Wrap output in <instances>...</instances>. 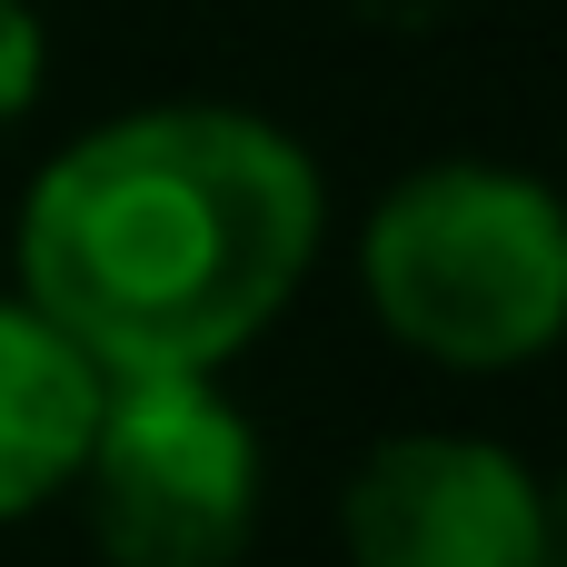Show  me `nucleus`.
<instances>
[{
	"label": "nucleus",
	"instance_id": "f257e3e1",
	"mask_svg": "<svg viewBox=\"0 0 567 567\" xmlns=\"http://www.w3.org/2000/svg\"><path fill=\"white\" fill-rule=\"evenodd\" d=\"M319 259V169L249 110H130L70 140L20 209V309L100 379H209Z\"/></svg>",
	"mask_w": 567,
	"mask_h": 567
},
{
	"label": "nucleus",
	"instance_id": "f03ea898",
	"mask_svg": "<svg viewBox=\"0 0 567 567\" xmlns=\"http://www.w3.org/2000/svg\"><path fill=\"white\" fill-rule=\"evenodd\" d=\"M359 289L399 349L439 369H518L567 329V219L518 169L439 159L369 209Z\"/></svg>",
	"mask_w": 567,
	"mask_h": 567
},
{
	"label": "nucleus",
	"instance_id": "7ed1b4c3",
	"mask_svg": "<svg viewBox=\"0 0 567 567\" xmlns=\"http://www.w3.org/2000/svg\"><path fill=\"white\" fill-rule=\"evenodd\" d=\"M80 488L110 567H239L259 528V429L209 379H100Z\"/></svg>",
	"mask_w": 567,
	"mask_h": 567
},
{
	"label": "nucleus",
	"instance_id": "20e7f679",
	"mask_svg": "<svg viewBox=\"0 0 567 567\" xmlns=\"http://www.w3.org/2000/svg\"><path fill=\"white\" fill-rule=\"evenodd\" d=\"M359 567H548V498L488 439H379L339 498Z\"/></svg>",
	"mask_w": 567,
	"mask_h": 567
},
{
	"label": "nucleus",
	"instance_id": "39448f33",
	"mask_svg": "<svg viewBox=\"0 0 567 567\" xmlns=\"http://www.w3.org/2000/svg\"><path fill=\"white\" fill-rule=\"evenodd\" d=\"M100 419V369L20 299H0V518H30L80 478Z\"/></svg>",
	"mask_w": 567,
	"mask_h": 567
},
{
	"label": "nucleus",
	"instance_id": "423d86ee",
	"mask_svg": "<svg viewBox=\"0 0 567 567\" xmlns=\"http://www.w3.org/2000/svg\"><path fill=\"white\" fill-rule=\"evenodd\" d=\"M30 90H40V20L20 0H0V130L30 110Z\"/></svg>",
	"mask_w": 567,
	"mask_h": 567
}]
</instances>
